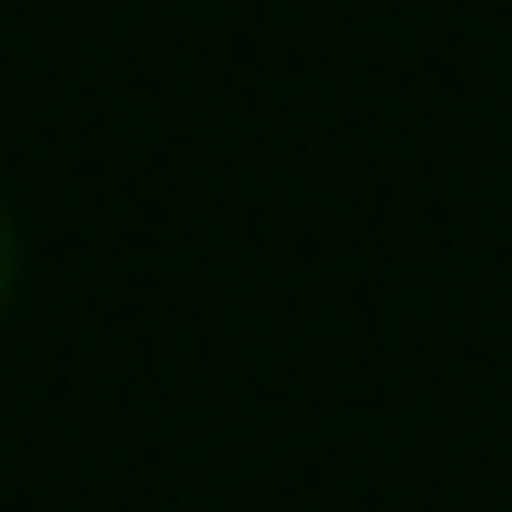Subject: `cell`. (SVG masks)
Here are the masks:
<instances>
[{"label": "cell", "mask_w": 512, "mask_h": 512, "mask_svg": "<svg viewBox=\"0 0 512 512\" xmlns=\"http://www.w3.org/2000/svg\"><path fill=\"white\" fill-rule=\"evenodd\" d=\"M9 282H18V239H9V214H0V299H9Z\"/></svg>", "instance_id": "obj_1"}]
</instances>
